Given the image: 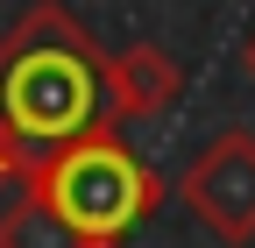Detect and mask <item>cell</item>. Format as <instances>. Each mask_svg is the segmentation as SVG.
<instances>
[{"label": "cell", "mask_w": 255, "mask_h": 248, "mask_svg": "<svg viewBox=\"0 0 255 248\" xmlns=\"http://www.w3.org/2000/svg\"><path fill=\"white\" fill-rule=\"evenodd\" d=\"M107 121V50L64 7L36 0L0 36V149L28 170L36 156L78 142Z\"/></svg>", "instance_id": "6da1fadb"}, {"label": "cell", "mask_w": 255, "mask_h": 248, "mask_svg": "<svg viewBox=\"0 0 255 248\" xmlns=\"http://www.w3.org/2000/svg\"><path fill=\"white\" fill-rule=\"evenodd\" d=\"M21 192L43 199L85 248H121L135 227L156 220V206H163V177L121 142L114 121H100V128H85L78 142L36 156V163L21 170Z\"/></svg>", "instance_id": "7a4b0ae2"}, {"label": "cell", "mask_w": 255, "mask_h": 248, "mask_svg": "<svg viewBox=\"0 0 255 248\" xmlns=\"http://www.w3.org/2000/svg\"><path fill=\"white\" fill-rule=\"evenodd\" d=\"M184 213L199 220L213 241L248 248L255 241V128H220L177 177Z\"/></svg>", "instance_id": "3957f363"}, {"label": "cell", "mask_w": 255, "mask_h": 248, "mask_svg": "<svg viewBox=\"0 0 255 248\" xmlns=\"http://www.w3.org/2000/svg\"><path fill=\"white\" fill-rule=\"evenodd\" d=\"M177 92H184V71H177V57L163 43H128V50L107 57V121H114V128H121V121L170 114Z\"/></svg>", "instance_id": "277c9868"}, {"label": "cell", "mask_w": 255, "mask_h": 248, "mask_svg": "<svg viewBox=\"0 0 255 248\" xmlns=\"http://www.w3.org/2000/svg\"><path fill=\"white\" fill-rule=\"evenodd\" d=\"M0 248H85V241L64 227L43 199H28V192H21L14 206H0Z\"/></svg>", "instance_id": "5b68a950"}, {"label": "cell", "mask_w": 255, "mask_h": 248, "mask_svg": "<svg viewBox=\"0 0 255 248\" xmlns=\"http://www.w3.org/2000/svg\"><path fill=\"white\" fill-rule=\"evenodd\" d=\"M241 78L255 85V28H248V36H241Z\"/></svg>", "instance_id": "8992f818"}, {"label": "cell", "mask_w": 255, "mask_h": 248, "mask_svg": "<svg viewBox=\"0 0 255 248\" xmlns=\"http://www.w3.org/2000/svg\"><path fill=\"white\" fill-rule=\"evenodd\" d=\"M0 184H21V170H14V156L0 149Z\"/></svg>", "instance_id": "52a82bcc"}]
</instances>
